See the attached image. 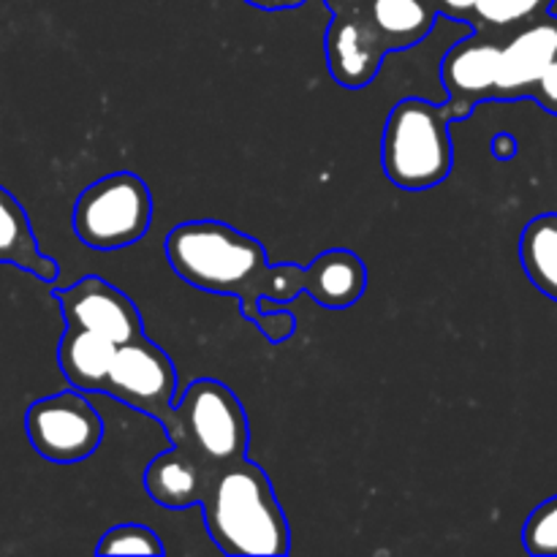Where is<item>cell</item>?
I'll use <instances>...</instances> for the list:
<instances>
[{"instance_id": "18", "label": "cell", "mask_w": 557, "mask_h": 557, "mask_svg": "<svg viewBox=\"0 0 557 557\" xmlns=\"http://www.w3.org/2000/svg\"><path fill=\"white\" fill-rule=\"evenodd\" d=\"M555 0H479L473 9V30L504 38L549 14Z\"/></svg>"}, {"instance_id": "27", "label": "cell", "mask_w": 557, "mask_h": 557, "mask_svg": "<svg viewBox=\"0 0 557 557\" xmlns=\"http://www.w3.org/2000/svg\"><path fill=\"white\" fill-rule=\"evenodd\" d=\"M324 3L330 5L332 14H335V11H343V9H357V5H364V3H368V0H324Z\"/></svg>"}, {"instance_id": "12", "label": "cell", "mask_w": 557, "mask_h": 557, "mask_svg": "<svg viewBox=\"0 0 557 557\" xmlns=\"http://www.w3.org/2000/svg\"><path fill=\"white\" fill-rule=\"evenodd\" d=\"M212 476L215 473L190 451L172 446L147 466L145 490L156 504L166 509H188V506H201Z\"/></svg>"}, {"instance_id": "14", "label": "cell", "mask_w": 557, "mask_h": 557, "mask_svg": "<svg viewBox=\"0 0 557 557\" xmlns=\"http://www.w3.org/2000/svg\"><path fill=\"white\" fill-rule=\"evenodd\" d=\"M0 264H14L47 283L60 275L58 261L38 250L25 207L3 185H0Z\"/></svg>"}, {"instance_id": "22", "label": "cell", "mask_w": 557, "mask_h": 557, "mask_svg": "<svg viewBox=\"0 0 557 557\" xmlns=\"http://www.w3.org/2000/svg\"><path fill=\"white\" fill-rule=\"evenodd\" d=\"M253 324L259 326L261 335H264L272 346H281V343H286L288 337L294 335V330H297V315H294L292 310L283 308V305L267 310L259 308V315L253 319Z\"/></svg>"}, {"instance_id": "15", "label": "cell", "mask_w": 557, "mask_h": 557, "mask_svg": "<svg viewBox=\"0 0 557 557\" xmlns=\"http://www.w3.org/2000/svg\"><path fill=\"white\" fill-rule=\"evenodd\" d=\"M117 346L109 337L65 326L58 346V362L69 384L79 392H103Z\"/></svg>"}, {"instance_id": "8", "label": "cell", "mask_w": 557, "mask_h": 557, "mask_svg": "<svg viewBox=\"0 0 557 557\" xmlns=\"http://www.w3.org/2000/svg\"><path fill=\"white\" fill-rule=\"evenodd\" d=\"M54 299L63 310L65 326L96 332V335L109 337L114 346L145 335L134 299L96 275L82 277L74 286L54 294Z\"/></svg>"}, {"instance_id": "1", "label": "cell", "mask_w": 557, "mask_h": 557, "mask_svg": "<svg viewBox=\"0 0 557 557\" xmlns=\"http://www.w3.org/2000/svg\"><path fill=\"white\" fill-rule=\"evenodd\" d=\"M205 525L218 549L226 555H288L292 533L261 466L248 457L221 468L207 487Z\"/></svg>"}, {"instance_id": "23", "label": "cell", "mask_w": 557, "mask_h": 557, "mask_svg": "<svg viewBox=\"0 0 557 557\" xmlns=\"http://www.w3.org/2000/svg\"><path fill=\"white\" fill-rule=\"evenodd\" d=\"M531 98L547 112L557 114V58L544 69V74L539 76V82L533 85Z\"/></svg>"}, {"instance_id": "21", "label": "cell", "mask_w": 557, "mask_h": 557, "mask_svg": "<svg viewBox=\"0 0 557 557\" xmlns=\"http://www.w3.org/2000/svg\"><path fill=\"white\" fill-rule=\"evenodd\" d=\"M305 292V267L299 264H277L267 267L259 283V297L272 299L277 305H288Z\"/></svg>"}, {"instance_id": "10", "label": "cell", "mask_w": 557, "mask_h": 557, "mask_svg": "<svg viewBox=\"0 0 557 557\" xmlns=\"http://www.w3.org/2000/svg\"><path fill=\"white\" fill-rule=\"evenodd\" d=\"M498 63L500 38L479 30L446 52L441 63V82L449 96V107H444L449 117H466L479 103L495 101Z\"/></svg>"}, {"instance_id": "2", "label": "cell", "mask_w": 557, "mask_h": 557, "mask_svg": "<svg viewBox=\"0 0 557 557\" xmlns=\"http://www.w3.org/2000/svg\"><path fill=\"white\" fill-rule=\"evenodd\" d=\"M166 259L190 286L239 299L245 319L259 315V283L267 272V250L259 239L221 221H188L169 232Z\"/></svg>"}, {"instance_id": "3", "label": "cell", "mask_w": 557, "mask_h": 557, "mask_svg": "<svg viewBox=\"0 0 557 557\" xmlns=\"http://www.w3.org/2000/svg\"><path fill=\"white\" fill-rule=\"evenodd\" d=\"M455 163L449 114L444 107L406 98L389 112L381 136V166L403 190H428L444 183Z\"/></svg>"}, {"instance_id": "6", "label": "cell", "mask_w": 557, "mask_h": 557, "mask_svg": "<svg viewBox=\"0 0 557 557\" xmlns=\"http://www.w3.org/2000/svg\"><path fill=\"white\" fill-rule=\"evenodd\" d=\"M103 392L147 413L163 428L172 417L174 395H177V370L166 351L139 335L117 346Z\"/></svg>"}, {"instance_id": "20", "label": "cell", "mask_w": 557, "mask_h": 557, "mask_svg": "<svg viewBox=\"0 0 557 557\" xmlns=\"http://www.w3.org/2000/svg\"><path fill=\"white\" fill-rule=\"evenodd\" d=\"M522 544L536 557H557V495L533 509L522 528Z\"/></svg>"}, {"instance_id": "17", "label": "cell", "mask_w": 557, "mask_h": 557, "mask_svg": "<svg viewBox=\"0 0 557 557\" xmlns=\"http://www.w3.org/2000/svg\"><path fill=\"white\" fill-rule=\"evenodd\" d=\"M520 261L533 286L557 302V215L533 218L520 237Z\"/></svg>"}, {"instance_id": "4", "label": "cell", "mask_w": 557, "mask_h": 557, "mask_svg": "<svg viewBox=\"0 0 557 557\" xmlns=\"http://www.w3.org/2000/svg\"><path fill=\"white\" fill-rule=\"evenodd\" d=\"M163 433L172 446L190 451L212 473L243 460L250 444L243 403L215 379H199L183 392Z\"/></svg>"}, {"instance_id": "9", "label": "cell", "mask_w": 557, "mask_h": 557, "mask_svg": "<svg viewBox=\"0 0 557 557\" xmlns=\"http://www.w3.org/2000/svg\"><path fill=\"white\" fill-rule=\"evenodd\" d=\"M386 52L389 49L364 5L335 11L326 30V63L337 85L348 90L368 87L379 76Z\"/></svg>"}, {"instance_id": "25", "label": "cell", "mask_w": 557, "mask_h": 557, "mask_svg": "<svg viewBox=\"0 0 557 557\" xmlns=\"http://www.w3.org/2000/svg\"><path fill=\"white\" fill-rule=\"evenodd\" d=\"M493 156L500 161H509L517 156V139L511 134H498L493 139Z\"/></svg>"}, {"instance_id": "24", "label": "cell", "mask_w": 557, "mask_h": 557, "mask_svg": "<svg viewBox=\"0 0 557 557\" xmlns=\"http://www.w3.org/2000/svg\"><path fill=\"white\" fill-rule=\"evenodd\" d=\"M430 5H433L438 14L449 16V20H460V22H468L471 25V16H473V9H476L479 0H428Z\"/></svg>"}, {"instance_id": "26", "label": "cell", "mask_w": 557, "mask_h": 557, "mask_svg": "<svg viewBox=\"0 0 557 557\" xmlns=\"http://www.w3.org/2000/svg\"><path fill=\"white\" fill-rule=\"evenodd\" d=\"M245 3L256 5L261 11H288L305 5V0H245Z\"/></svg>"}, {"instance_id": "16", "label": "cell", "mask_w": 557, "mask_h": 557, "mask_svg": "<svg viewBox=\"0 0 557 557\" xmlns=\"http://www.w3.org/2000/svg\"><path fill=\"white\" fill-rule=\"evenodd\" d=\"M364 9L389 52L422 41L438 20V11L428 0H368Z\"/></svg>"}, {"instance_id": "5", "label": "cell", "mask_w": 557, "mask_h": 557, "mask_svg": "<svg viewBox=\"0 0 557 557\" xmlns=\"http://www.w3.org/2000/svg\"><path fill=\"white\" fill-rule=\"evenodd\" d=\"M152 223V196L131 172L96 180L74 205V232L87 248L117 250L139 243Z\"/></svg>"}, {"instance_id": "19", "label": "cell", "mask_w": 557, "mask_h": 557, "mask_svg": "<svg viewBox=\"0 0 557 557\" xmlns=\"http://www.w3.org/2000/svg\"><path fill=\"white\" fill-rule=\"evenodd\" d=\"M98 555H163L161 539L145 525H117L101 536Z\"/></svg>"}, {"instance_id": "11", "label": "cell", "mask_w": 557, "mask_h": 557, "mask_svg": "<svg viewBox=\"0 0 557 557\" xmlns=\"http://www.w3.org/2000/svg\"><path fill=\"white\" fill-rule=\"evenodd\" d=\"M557 58V16L547 14L500 38L495 101L531 98L533 85Z\"/></svg>"}, {"instance_id": "13", "label": "cell", "mask_w": 557, "mask_h": 557, "mask_svg": "<svg viewBox=\"0 0 557 557\" xmlns=\"http://www.w3.org/2000/svg\"><path fill=\"white\" fill-rule=\"evenodd\" d=\"M368 288V267L357 253L332 248L305 267V292L330 310L351 308Z\"/></svg>"}, {"instance_id": "7", "label": "cell", "mask_w": 557, "mask_h": 557, "mask_svg": "<svg viewBox=\"0 0 557 557\" xmlns=\"http://www.w3.org/2000/svg\"><path fill=\"white\" fill-rule=\"evenodd\" d=\"M30 446L49 462H79L98 449L103 422L96 408L76 392L44 397L25 413Z\"/></svg>"}]
</instances>
